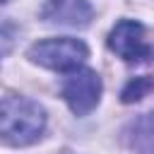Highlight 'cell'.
I'll return each mask as SVG.
<instances>
[{
    "instance_id": "cell-5",
    "label": "cell",
    "mask_w": 154,
    "mask_h": 154,
    "mask_svg": "<svg viewBox=\"0 0 154 154\" xmlns=\"http://www.w3.org/2000/svg\"><path fill=\"white\" fill-rule=\"evenodd\" d=\"M91 14L94 10L87 0H46L41 7V19L60 26H87Z\"/></svg>"
},
{
    "instance_id": "cell-4",
    "label": "cell",
    "mask_w": 154,
    "mask_h": 154,
    "mask_svg": "<svg viewBox=\"0 0 154 154\" xmlns=\"http://www.w3.org/2000/svg\"><path fill=\"white\" fill-rule=\"evenodd\" d=\"M63 96L72 113L87 116L101 99V79L89 67H77L63 79Z\"/></svg>"
},
{
    "instance_id": "cell-2",
    "label": "cell",
    "mask_w": 154,
    "mask_h": 154,
    "mask_svg": "<svg viewBox=\"0 0 154 154\" xmlns=\"http://www.w3.org/2000/svg\"><path fill=\"white\" fill-rule=\"evenodd\" d=\"M87 55H89L87 46L79 38H70V36L43 38L29 48V58L34 63L51 67V70H60V72H72V70L82 67Z\"/></svg>"
},
{
    "instance_id": "cell-1",
    "label": "cell",
    "mask_w": 154,
    "mask_h": 154,
    "mask_svg": "<svg viewBox=\"0 0 154 154\" xmlns=\"http://www.w3.org/2000/svg\"><path fill=\"white\" fill-rule=\"evenodd\" d=\"M46 113L26 96H5L0 101V140L12 147H24L43 135Z\"/></svg>"
},
{
    "instance_id": "cell-3",
    "label": "cell",
    "mask_w": 154,
    "mask_h": 154,
    "mask_svg": "<svg viewBox=\"0 0 154 154\" xmlns=\"http://www.w3.org/2000/svg\"><path fill=\"white\" fill-rule=\"evenodd\" d=\"M108 48L125 63L154 60V46L147 41L144 26L135 19H120L108 34Z\"/></svg>"
},
{
    "instance_id": "cell-7",
    "label": "cell",
    "mask_w": 154,
    "mask_h": 154,
    "mask_svg": "<svg viewBox=\"0 0 154 154\" xmlns=\"http://www.w3.org/2000/svg\"><path fill=\"white\" fill-rule=\"evenodd\" d=\"M0 2H5V0H0Z\"/></svg>"
},
{
    "instance_id": "cell-6",
    "label": "cell",
    "mask_w": 154,
    "mask_h": 154,
    "mask_svg": "<svg viewBox=\"0 0 154 154\" xmlns=\"http://www.w3.org/2000/svg\"><path fill=\"white\" fill-rule=\"evenodd\" d=\"M152 87H154V79H152V77H135V79H130V82L125 84L120 99H123L125 103L140 101L142 96H147V91H149Z\"/></svg>"
}]
</instances>
